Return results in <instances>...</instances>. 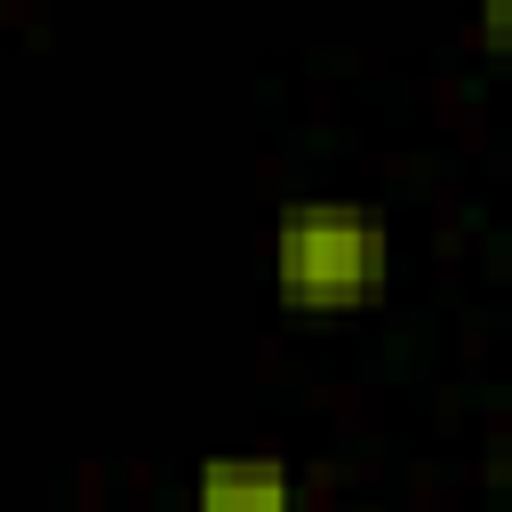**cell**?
Here are the masks:
<instances>
[{
  "label": "cell",
  "instance_id": "1",
  "mask_svg": "<svg viewBox=\"0 0 512 512\" xmlns=\"http://www.w3.org/2000/svg\"><path fill=\"white\" fill-rule=\"evenodd\" d=\"M392 280V232L360 200H288L272 216V288L288 312H360Z\"/></svg>",
  "mask_w": 512,
  "mask_h": 512
},
{
  "label": "cell",
  "instance_id": "2",
  "mask_svg": "<svg viewBox=\"0 0 512 512\" xmlns=\"http://www.w3.org/2000/svg\"><path fill=\"white\" fill-rule=\"evenodd\" d=\"M184 512H296V472L280 456H208Z\"/></svg>",
  "mask_w": 512,
  "mask_h": 512
},
{
  "label": "cell",
  "instance_id": "3",
  "mask_svg": "<svg viewBox=\"0 0 512 512\" xmlns=\"http://www.w3.org/2000/svg\"><path fill=\"white\" fill-rule=\"evenodd\" d=\"M504 32H512V0H480V48L504 56Z\"/></svg>",
  "mask_w": 512,
  "mask_h": 512
}]
</instances>
